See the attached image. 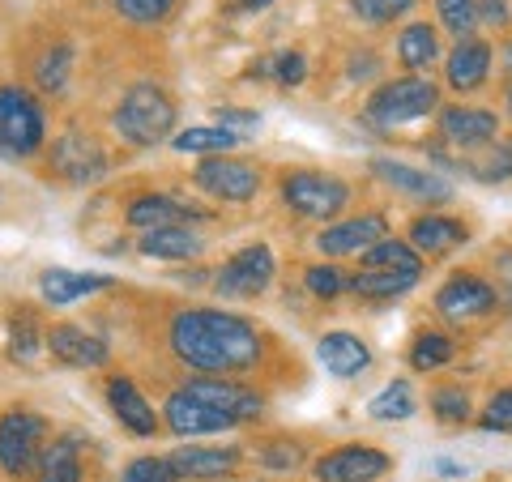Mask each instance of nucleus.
Masks as SVG:
<instances>
[{
  "mask_svg": "<svg viewBox=\"0 0 512 482\" xmlns=\"http://www.w3.org/2000/svg\"><path fill=\"white\" fill-rule=\"evenodd\" d=\"M192 180H197L201 192H210L218 201H252L256 188H261V171L235 154H214V158H201Z\"/></svg>",
  "mask_w": 512,
  "mask_h": 482,
  "instance_id": "6e6552de",
  "label": "nucleus"
},
{
  "mask_svg": "<svg viewBox=\"0 0 512 482\" xmlns=\"http://www.w3.org/2000/svg\"><path fill=\"white\" fill-rule=\"evenodd\" d=\"M436 13L457 39H470L478 26V0H436Z\"/></svg>",
  "mask_w": 512,
  "mask_h": 482,
  "instance_id": "72a5a7b5",
  "label": "nucleus"
},
{
  "mask_svg": "<svg viewBox=\"0 0 512 482\" xmlns=\"http://www.w3.org/2000/svg\"><path fill=\"white\" fill-rule=\"evenodd\" d=\"M175 478H222L239 465V448H175L167 457Z\"/></svg>",
  "mask_w": 512,
  "mask_h": 482,
  "instance_id": "b1692460",
  "label": "nucleus"
},
{
  "mask_svg": "<svg viewBox=\"0 0 512 482\" xmlns=\"http://www.w3.org/2000/svg\"><path fill=\"white\" fill-rule=\"evenodd\" d=\"M440 133L457 150H483L500 133V116L487 107H444L440 111Z\"/></svg>",
  "mask_w": 512,
  "mask_h": 482,
  "instance_id": "4468645a",
  "label": "nucleus"
},
{
  "mask_svg": "<svg viewBox=\"0 0 512 482\" xmlns=\"http://www.w3.org/2000/svg\"><path fill=\"white\" fill-rule=\"evenodd\" d=\"M431 410L440 423H466L470 419V397L461 389H436L431 393Z\"/></svg>",
  "mask_w": 512,
  "mask_h": 482,
  "instance_id": "58836bf2",
  "label": "nucleus"
},
{
  "mask_svg": "<svg viewBox=\"0 0 512 482\" xmlns=\"http://www.w3.org/2000/svg\"><path fill=\"white\" fill-rule=\"evenodd\" d=\"M372 171L380 175L384 184H393L397 192H406V197L423 201V205H448L453 201V188H448L440 175L419 171L410 163H397V158H372Z\"/></svg>",
  "mask_w": 512,
  "mask_h": 482,
  "instance_id": "2eb2a0df",
  "label": "nucleus"
},
{
  "mask_svg": "<svg viewBox=\"0 0 512 482\" xmlns=\"http://www.w3.org/2000/svg\"><path fill=\"white\" fill-rule=\"evenodd\" d=\"M107 406H111V414L120 419V427H128L133 436H154L158 431V414H154V406L146 397H141V389L128 376H111L107 380Z\"/></svg>",
  "mask_w": 512,
  "mask_h": 482,
  "instance_id": "6ab92c4d",
  "label": "nucleus"
},
{
  "mask_svg": "<svg viewBox=\"0 0 512 482\" xmlns=\"http://www.w3.org/2000/svg\"><path fill=\"white\" fill-rule=\"evenodd\" d=\"M384 235H389V222H384V214H363V218H346V222H338V227L320 231L316 248L325 256H350V252L363 256L372 244H380Z\"/></svg>",
  "mask_w": 512,
  "mask_h": 482,
  "instance_id": "dca6fc26",
  "label": "nucleus"
},
{
  "mask_svg": "<svg viewBox=\"0 0 512 482\" xmlns=\"http://www.w3.org/2000/svg\"><path fill=\"white\" fill-rule=\"evenodd\" d=\"M363 269H389V273H406V278H423V256L410 244H402V239L384 235L380 244L363 252Z\"/></svg>",
  "mask_w": 512,
  "mask_h": 482,
  "instance_id": "bb28decb",
  "label": "nucleus"
},
{
  "mask_svg": "<svg viewBox=\"0 0 512 482\" xmlns=\"http://www.w3.org/2000/svg\"><path fill=\"white\" fill-rule=\"evenodd\" d=\"M274 77L282 86H303V77H308V60H303L299 52H282L278 60H274Z\"/></svg>",
  "mask_w": 512,
  "mask_h": 482,
  "instance_id": "37998d69",
  "label": "nucleus"
},
{
  "mask_svg": "<svg viewBox=\"0 0 512 482\" xmlns=\"http://www.w3.org/2000/svg\"><path fill=\"white\" fill-rule=\"evenodd\" d=\"M397 60H402L406 69H431V64L440 60L436 26H427V22L406 26V30H402V39H397Z\"/></svg>",
  "mask_w": 512,
  "mask_h": 482,
  "instance_id": "cd10ccee",
  "label": "nucleus"
},
{
  "mask_svg": "<svg viewBox=\"0 0 512 482\" xmlns=\"http://www.w3.org/2000/svg\"><path fill=\"white\" fill-rule=\"evenodd\" d=\"M274 282V252L269 244H248L235 256H227V265L214 273V291L227 299H256L269 291Z\"/></svg>",
  "mask_w": 512,
  "mask_h": 482,
  "instance_id": "0eeeda50",
  "label": "nucleus"
},
{
  "mask_svg": "<svg viewBox=\"0 0 512 482\" xmlns=\"http://www.w3.org/2000/svg\"><path fill=\"white\" fill-rule=\"evenodd\" d=\"M487 73H491V43L487 39H457L453 47V56H448L444 64V77H448V86L453 90H478L487 82Z\"/></svg>",
  "mask_w": 512,
  "mask_h": 482,
  "instance_id": "aec40b11",
  "label": "nucleus"
},
{
  "mask_svg": "<svg viewBox=\"0 0 512 482\" xmlns=\"http://www.w3.org/2000/svg\"><path fill=\"white\" fill-rule=\"evenodd\" d=\"M500 150H504V158H508V167H512V137L504 141V146H500Z\"/></svg>",
  "mask_w": 512,
  "mask_h": 482,
  "instance_id": "09e8293b",
  "label": "nucleus"
},
{
  "mask_svg": "<svg viewBox=\"0 0 512 482\" xmlns=\"http://www.w3.org/2000/svg\"><path fill=\"white\" fill-rule=\"evenodd\" d=\"M82 440L77 436H60L52 448H43L39 457V482H82Z\"/></svg>",
  "mask_w": 512,
  "mask_h": 482,
  "instance_id": "a878e982",
  "label": "nucleus"
},
{
  "mask_svg": "<svg viewBox=\"0 0 512 482\" xmlns=\"http://www.w3.org/2000/svg\"><path fill=\"white\" fill-rule=\"evenodd\" d=\"M128 227L137 231H154V227H171V222H188L192 210H184L180 201L163 197V192H146V197H137L133 205H128Z\"/></svg>",
  "mask_w": 512,
  "mask_h": 482,
  "instance_id": "393cba45",
  "label": "nucleus"
},
{
  "mask_svg": "<svg viewBox=\"0 0 512 482\" xmlns=\"http://www.w3.org/2000/svg\"><path fill=\"white\" fill-rule=\"evenodd\" d=\"M218 128H227V133H235L239 141H244L248 133L261 128V120H256L252 111H239V107H218Z\"/></svg>",
  "mask_w": 512,
  "mask_h": 482,
  "instance_id": "79ce46f5",
  "label": "nucleus"
},
{
  "mask_svg": "<svg viewBox=\"0 0 512 482\" xmlns=\"http://www.w3.org/2000/svg\"><path fill=\"white\" fill-rule=\"evenodd\" d=\"M508 77H512V43H508Z\"/></svg>",
  "mask_w": 512,
  "mask_h": 482,
  "instance_id": "8fccbe9b",
  "label": "nucleus"
},
{
  "mask_svg": "<svg viewBox=\"0 0 512 482\" xmlns=\"http://www.w3.org/2000/svg\"><path fill=\"white\" fill-rule=\"evenodd\" d=\"M282 201L303 218H333L350 205V188L325 171H291L282 180Z\"/></svg>",
  "mask_w": 512,
  "mask_h": 482,
  "instance_id": "423d86ee",
  "label": "nucleus"
},
{
  "mask_svg": "<svg viewBox=\"0 0 512 482\" xmlns=\"http://www.w3.org/2000/svg\"><path fill=\"white\" fill-rule=\"evenodd\" d=\"M43 436H47V423L35 410H5L0 414V465H5V474L22 478L30 470H39Z\"/></svg>",
  "mask_w": 512,
  "mask_h": 482,
  "instance_id": "39448f33",
  "label": "nucleus"
},
{
  "mask_svg": "<svg viewBox=\"0 0 512 482\" xmlns=\"http://www.w3.org/2000/svg\"><path fill=\"white\" fill-rule=\"evenodd\" d=\"M508 0H478V22H491V26H508Z\"/></svg>",
  "mask_w": 512,
  "mask_h": 482,
  "instance_id": "a18cd8bd",
  "label": "nucleus"
},
{
  "mask_svg": "<svg viewBox=\"0 0 512 482\" xmlns=\"http://www.w3.org/2000/svg\"><path fill=\"white\" fill-rule=\"evenodd\" d=\"M201 235L184 227V222H171V227H154L141 235V256H150V261H192V256H201Z\"/></svg>",
  "mask_w": 512,
  "mask_h": 482,
  "instance_id": "4be33fe9",
  "label": "nucleus"
},
{
  "mask_svg": "<svg viewBox=\"0 0 512 482\" xmlns=\"http://www.w3.org/2000/svg\"><path fill=\"white\" fill-rule=\"evenodd\" d=\"M116 5L120 18L128 22H137V26H154V22H163L167 13L175 9V0H111Z\"/></svg>",
  "mask_w": 512,
  "mask_h": 482,
  "instance_id": "f704fd0d",
  "label": "nucleus"
},
{
  "mask_svg": "<svg viewBox=\"0 0 512 482\" xmlns=\"http://www.w3.org/2000/svg\"><path fill=\"white\" fill-rule=\"evenodd\" d=\"M103 286H111L107 273H73V269H47L39 278V291L43 299L52 303V308H69V303L86 299L94 291H103Z\"/></svg>",
  "mask_w": 512,
  "mask_h": 482,
  "instance_id": "5701e85b",
  "label": "nucleus"
},
{
  "mask_svg": "<svg viewBox=\"0 0 512 482\" xmlns=\"http://www.w3.org/2000/svg\"><path fill=\"white\" fill-rule=\"evenodd\" d=\"M184 393L197 397V401H205V406L222 410V414H227V419H235V423L261 419V410H265V397L256 393V389H248V384H235V380H218V376L188 380Z\"/></svg>",
  "mask_w": 512,
  "mask_h": 482,
  "instance_id": "9b49d317",
  "label": "nucleus"
},
{
  "mask_svg": "<svg viewBox=\"0 0 512 482\" xmlns=\"http://www.w3.org/2000/svg\"><path fill=\"white\" fill-rule=\"evenodd\" d=\"M239 5H244L248 13H261V9H269V5H274V0H239Z\"/></svg>",
  "mask_w": 512,
  "mask_h": 482,
  "instance_id": "de8ad7c7",
  "label": "nucleus"
},
{
  "mask_svg": "<svg viewBox=\"0 0 512 482\" xmlns=\"http://www.w3.org/2000/svg\"><path fill=\"white\" fill-rule=\"evenodd\" d=\"M440 107V90L427 77H397L384 82L372 99H367V120L376 128H402L410 120H423Z\"/></svg>",
  "mask_w": 512,
  "mask_h": 482,
  "instance_id": "20e7f679",
  "label": "nucleus"
},
{
  "mask_svg": "<svg viewBox=\"0 0 512 482\" xmlns=\"http://www.w3.org/2000/svg\"><path fill=\"white\" fill-rule=\"evenodd\" d=\"M436 474H466V465H457V461H436Z\"/></svg>",
  "mask_w": 512,
  "mask_h": 482,
  "instance_id": "49530a36",
  "label": "nucleus"
},
{
  "mask_svg": "<svg viewBox=\"0 0 512 482\" xmlns=\"http://www.w3.org/2000/svg\"><path fill=\"white\" fill-rule=\"evenodd\" d=\"M47 141V120L39 99L26 86H0V154L9 163L39 154Z\"/></svg>",
  "mask_w": 512,
  "mask_h": 482,
  "instance_id": "7ed1b4c3",
  "label": "nucleus"
},
{
  "mask_svg": "<svg viewBox=\"0 0 512 482\" xmlns=\"http://www.w3.org/2000/svg\"><path fill=\"white\" fill-rule=\"evenodd\" d=\"M419 278H406V273H389V269H359L346 278V291H355L359 299H397L406 295Z\"/></svg>",
  "mask_w": 512,
  "mask_h": 482,
  "instance_id": "c85d7f7f",
  "label": "nucleus"
},
{
  "mask_svg": "<svg viewBox=\"0 0 512 482\" xmlns=\"http://www.w3.org/2000/svg\"><path fill=\"white\" fill-rule=\"evenodd\" d=\"M52 171L69 184H99L107 175V154L86 133H64L52 141Z\"/></svg>",
  "mask_w": 512,
  "mask_h": 482,
  "instance_id": "9d476101",
  "label": "nucleus"
},
{
  "mask_svg": "<svg viewBox=\"0 0 512 482\" xmlns=\"http://www.w3.org/2000/svg\"><path fill=\"white\" fill-rule=\"evenodd\" d=\"M120 482H180V478H175V470H171L167 457H137V461L124 470Z\"/></svg>",
  "mask_w": 512,
  "mask_h": 482,
  "instance_id": "ea45409f",
  "label": "nucleus"
},
{
  "mask_svg": "<svg viewBox=\"0 0 512 482\" xmlns=\"http://www.w3.org/2000/svg\"><path fill=\"white\" fill-rule=\"evenodd\" d=\"M414 410H419V401H414L410 380H393L389 389H380L367 401V414L380 423H406V419H414Z\"/></svg>",
  "mask_w": 512,
  "mask_h": 482,
  "instance_id": "c756f323",
  "label": "nucleus"
},
{
  "mask_svg": "<svg viewBox=\"0 0 512 482\" xmlns=\"http://www.w3.org/2000/svg\"><path fill=\"white\" fill-rule=\"evenodd\" d=\"M303 282H308V291L316 299H338L346 291V273L333 269V265H312L308 273H303Z\"/></svg>",
  "mask_w": 512,
  "mask_h": 482,
  "instance_id": "4c0bfd02",
  "label": "nucleus"
},
{
  "mask_svg": "<svg viewBox=\"0 0 512 482\" xmlns=\"http://www.w3.org/2000/svg\"><path fill=\"white\" fill-rule=\"evenodd\" d=\"M470 239V227L448 214H423L410 222V248L419 256H444Z\"/></svg>",
  "mask_w": 512,
  "mask_h": 482,
  "instance_id": "412c9836",
  "label": "nucleus"
},
{
  "mask_svg": "<svg viewBox=\"0 0 512 482\" xmlns=\"http://www.w3.org/2000/svg\"><path fill=\"white\" fill-rule=\"evenodd\" d=\"M69 69H73V56H69V47H52V52H43V60L35 64V82L43 90H64V82H69Z\"/></svg>",
  "mask_w": 512,
  "mask_h": 482,
  "instance_id": "473e14b6",
  "label": "nucleus"
},
{
  "mask_svg": "<svg viewBox=\"0 0 512 482\" xmlns=\"http://www.w3.org/2000/svg\"><path fill=\"white\" fill-rule=\"evenodd\" d=\"M483 427H487V431H512V389H500V393L487 401Z\"/></svg>",
  "mask_w": 512,
  "mask_h": 482,
  "instance_id": "a19ab883",
  "label": "nucleus"
},
{
  "mask_svg": "<svg viewBox=\"0 0 512 482\" xmlns=\"http://www.w3.org/2000/svg\"><path fill=\"white\" fill-rule=\"evenodd\" d=\"M495 303H500V295H495L491 282L474 278V273H453L436 295V312L448 320H478L495 312Z\"/></svg>",
  "mask_w": 512,
  "mask_h": 482,
  "instance_id": "f8f14e48",
  "label": "nucleus"
},
{
  "mask_svg": "<svg viewBox=\"0 0 512 482\" xmlns=\"http://www.w3.org/2000/svg\"><path fill=\"white\" fill-rule=\"evenodd\" d=\"M316 359L333 380H355V376H363L367 367H372V350H367L363 337L338 329V333H325L316 342Z\"/></svg>",
  "mask_w": 512,
  "mask_h": 482,
  "instance_id": "f3484780",
  "label": "nucleus"
},
{
  "mask_svg": "<svg viewBox=\"0 0 512 482\" xmlns=\"http://www.w3.org/2000/svg\"><path fill=\"white\" fill-rule=\"evenodd\" d=\"M355 5V13L363 22H372V26H384V22H393V18H402V13H410L419 0H350Z\"/></svg>",
  "mask_w": 512,
  "mask_h": 482,
  "instance_id": "e433bc0d",
  "label": "nucleus"
},
{
  "mask_svg": "<svg viewBox=\"0 0 512 482\" xmlns=\"http://www.w3.org/2000/svg\"><path fill=\"white\" fill-rule=\"evenodd\" d=\"M171 146L184 150V154H205V158H214V154H231V150L239 146V137L227 133V128H218V124H201V128H184V133H175Z\"/></svg>",
  "mask_w": 512,
  "mask_h": 482,
  "instance_id": "7c9ffc66",
  "label": "nucleus"
},
{
  "mask_svg": "<svg viewBox=\"0 0 512 482\" xmlns=\"http://www.w3.org/2000/svg\"><path fill=\"white\" fill-rule=\"evenodd\" d=\"M43 350H52V359H60L64 367H103L111 355L99 337L77 325H52L43 333Z\"/></svg>",
  "mask_w": 512,
  "mask_h": 482,
  "instance_id": "a211bd4d",
  "label": "nucleus"
},
{
  "mask_svg": "<svg viewBox=\"0 0 512 482\" xmlns=\"http://www.w3.org/2000/svg\"><path fill=\"white\" fill-rule=\"evenodd\" d=\"M43 350V329L35 325V316H18V325H13V342H9V355L30 363Z\"/></svg>",
  "mask_w": 512,
  "mask_h": 482,
  "instance_id": "c9c22d12",
  "label": "nucleus"
},
{
  "mask_svg": "<svg viewBox=\"0 0 512 482\" xmlns=\"http://www.w3.org/2000/svg\"><path fill=\"white\" fill-rule=\"evenodd\" d=\"M116 133L128 146H158L175 133V103L163 86L141 82L133 90H124V99L116 107Z\"/></svg>",
  "mask_w": 512,
  "mask_h": 482,
  "instance_id": "f03ea898",
  "label": "nucleus"
},
{
  "mask_svg": "<svg viewBox=\"0 0 512 482\" xmlns=\"http://www.w3.org/2000/svg\"><path fill=\"white\" fill-rule=\"evenodd\" d=\"M389 465H393L389 453H380L372 444H342L320 457L312 465V474L316 482H376L389 474Z\"/></svg>",
  "mask_w": 512,
  "mask_h": 482,
  "instance_id": "1a4fd4ad",
  "label": "nucleus"
},
{
  "mask_svg": "<svg viewBox=\"0 0 512 482\" xmlns=\"http://www.w3.org/2000/svg\"><path fill=\"white\" fill-rule=\"evenodd\" d=\"M261 461L269 465V470H295V465L303 461V453H299V444H265Z\"/></svg>",
  "mask_w": 512,
  "mask_h": 482,
  "instance_id": "c03bdc74",
  "label": "nucleus"
},
{
  "mask_svg": "<svg viewBox=\"0 0 512 482\" xmlns=\"http://www.w3.org/2000/svg\"><path fill=\"white\" fill-rule=\"evenodd\" d=\"M163 419H167V427L175 431V436H218V431L235 427V419H227L222 410L205 406V401H197V397H188L184 389H175L167 397Z\"/></svg>",
  "mask_w": 512,
  "mask_h": 482,
  "instance_id": "ddd939ff",
  "label": "nucleus"
},
{
  "mask_svg": "<svg viewBox=\"0 0 512 482\" xmlns=\"http://www.w3.org/2000/svg\"><path fill=\"white\" fill-rule=\"evenodd\" d=\"M453 355H457V346L448 333H423L410 346V367L414 372H440L444 363H453Z\"/></svg>",
  "mask_w": 512,
  "mask_h": 482,
  "instance_id": "2f4dec72",
  "label": "nucleus"
},
{
  "mask_svg": "<svg viewBox=\"0 0 512 482\" xmlns=\"http://www.w3.org/2000/svg\"><path fill=\"white\" fill-rule=\"evenodd\" d=\"M504 103H508V116H512V90H508V99H504Z\"/></svg>",
  "mask_w": 512,
  "mask_h": 482,
  "instance_id": "3c124183",
  "label": "nucleus"
},
{
  "mask_svg": "<svg viewBox=\"0 0 512 482\" xmlns=\"http://www.w3.org/2000/svg\"><path fill=\"white\" fill-rule=\"evenodd\" d=\"M167 342L175 359L205 376H231L261 363V333L244 316L218 308H184L175 312Z\"/></svg>",
  "mask_w": 512,
  "mask_h": 482,
  "instance_id": "f257e3e1",
  "label": "nucleus"
}]
</instances>
